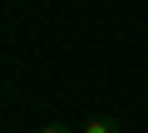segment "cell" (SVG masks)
Instances as JSON below:
<instances>
[{"mask_svg": "<svg viewBox=\"0 0 148 133\" xmlns=\"http://www.w3.org/2000/svg\"><path fill=\"white\" fill-rule=\"evenodd\" d=\"M79 133H119V118L114 113H94V118H84Z\"/></svg>", "mask_w": 148, "mask_h": 133, "instance_id": "obj_1", "label": "cell"}, {"mask_svg": "<svg viewBox=\"0 0 148 133\" xmlns=\"http://www.w3.org/2000/svg\"><path fill=\"white\" fill-rule=\"evenodd\" d=\"M35 133H69L64 123H45V128H35Z\"/></svg>", "mask_w": 148, "mask_h": 133, "instance_id": "obj_2", "label": "cell"}]
</instances>
